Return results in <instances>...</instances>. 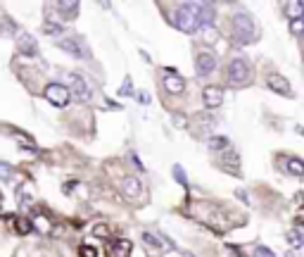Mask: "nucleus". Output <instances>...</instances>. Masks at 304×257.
Returning a JSON list of instances; mask_svg holds the SVG:
<instances>
[{
  "instance_id": "nucleus-1",
  "label": "nucleus",
  "mask_w": 304,
  "mask_h": 257,
  "mask_svg": "<svg viewBox=\"0 0 304 257\" xmlns=\"http://www.w3.org/2000/svg\"><path fill=\"white\" fill-rule=\"evenodd\" d=\"M169 19L183 34H195L197 29H202V24H200V2H181V5L174 7Z\"/></svg>"
},
{
  "instance_id": "nucleus-12",
  "label": "nucleus",
  "mask_w": 304,
  "mask_h": 257,
  "mask_svg": "<svg viewBox=\"0 0 304 257\" xmlns=\"http://www.w3.org/2000/svg\"><path fill=\"white\" fill-rule=\"evenodd\" d=\"M219 165L223 167L226 171H231V174H240V160H238V155H235L233 150H226V152L221 155Z\"/></svg>"
},
{
  "instance_id": "nucleus-13",
  "label": "nucleus",
  "mask_w": 304,
  "mask_h": 257,
  "mask_svg": "<svg viewBox=\"0 0 304 257\" xmlns=\"http://www.w3.org/2000/svg\"><path fill=\"white\" fill-rule=\"evenodd\" d=\"M55 7H57V15L64 19H74L79 15V2H72V0H60Z\"/></svg>"
},
{
  "instance_id": "nucleus-11",
  "label": "nucleus",
  "mask_w": 304,
  "mask_h": 257,
  "mask_svg": "<svg viewBox=\"0 0 304 257\" xmlns=\"http://www.w3.org/2000/svg\"><path fill=\"white\" fill-rule=\"evenodd\" d=\"M60 48H62V50H67V53H69V55H74V57H81V60L90 57L88 48H86L83 43L74 41V38H64V41H60Z\"/></svg>"
},
{
  "instance_id": "nucleus-25",
  "label": "nucleus",
  "mask_w": 304,
  "mask_h": 257,
  "mask_svg": "<svg viewBox=\"0 0 304 257\" xmlns=\"http://www.w3.org/2000/svg\"><path fill=\"white\" fill-rule=\"evenodd\" d=\"M79 255L81 257H98V250H95L93 245H81V248H79Z\"/></svg>"
},
{
  "instance_id": "nucleus-9",
  "label": "nucleus",
  "mask_w": 304,
  "mask_h": 257,
  "mask_svg": "<svg viewBox=\"0 0 304 257\" xmlns=\"http://www.w3.org/2000/svg\"><path fill=\"white\" fill-rule=\"evenodd\" d=\"M195 69H197V76H209V74L216 69V57L212 53H200L195 57Z\"/></svg>"
},
{
  "instance_id": "nucleus-26",
  "label": "nucleus",
  "mask_w": 304,
  "mask_h": 257,
  "mask_svg": "<svg viewBox=\"0 0 304 257\" xmlns=\"http://www.w3.org/2000/svg\"><path fill=\"white\" fill-rule=\"evenodd\" d=\"M254 257H276V255H273V250H268L264 245H257L254 248Z\"/></svg>"
},
{
  "instance_id": "nucleus-8",
  "label": "nucleus",
  "mask_w": 304,
  "mask_h": 257,
  "mask_svg": "<svg viewBox=\"0 0 304 257\" xmlns=\"http://www.w3.org/2000/svg\"><path fill=\"white\" fill-rule=\"evenodd\" d=\"M162 86L166 88V93H171V95H181V93L185 91V79L179 76L174 69H169L166 76H164V81H162Z\"/></svg>"
},
{
  "instance_id": "nucleus-2",
  "label": "nucleus",
  "mask_w": 304,
  "mask_h": 257,
  "mask_svg": "<svg viewBox=\"0 0 304 257\" xmlns=\"http://www.w3.org/2000/svg\"><path fill=\"white\" fill-rule=\"evenodd\" d=\"M233 36L238 43H252V41H257V26H254V21H252L250 15H245V12H238V15H233Z\"/></svg>"
},
{
  "instance_id": "nucleus-19",
  "label": "nucleus",
  "mask_w": 304,
  "mask_h": 257,
  "mask_svg": "<svg viewBox=\"0 0 304 257\" xmlns=\"http://www.w3.org/2000/svg\"><path fill=\"white\" fill-rule=\"evenodd\" d=\"M131 248H133V245H131V240H114V253H117V257H126L128 255V253H131Z\"/></svg>"
},
{
  "instance_id": "nucleus-5",
  "label": "nucleus",
  "mask_w": 304,
  "mask_h": 257,
  "mask_svg": "<svg viewBox=\"0 0 304 257\" xmlns=\"http://www.w3.org/2000/svg\"><path fill=\"white\" fill-rule=\"evenodd\" d=\"M67 81H69V88L76 93V98H79L81 103H88L90 98H93V91H90L88 81L83 79V74L69 72V74H67Z\"/></svg>"
},
{
  "instance_id": "nucleus-17",
  "label": "nucleus",
  "mask_w": 304,
  "mask_h": 257,
  "mask_svg": "<svg viewBox=\"0 0 304 257\" xmlns=\"http://www.w3.org/2000/svg\"><path fill=\"white\" fill-rule=\"evenodd\" d=\"M216 12H214V5H207V2H200V24L202 26H212Z\"/></svg>"
},
{
  "instance_id": "nucleus-29",
  "label": "nucleus",
  "mask_w": 304,
  "mask_h": 257,
  "mask_svg": "<svg viewBox=\"0 0 304 257\" xmlns=\"http://www.w3.org/2000/svg\"><path fill=\"white\" fill-rule=\"evenodd\" d=\"M122 93H124V95H128V93H131V84H128V81L124 84V88H122Z\"/></svg>"
},
{
  "instance_id": "nucleus-31",
  "label": "nucleus",
  "mask_w": 304,
  "mask_h": 257,
  "mask_svg": "<svg viewBox=\"0 0 304 257\" xmlns=\"http://www.w3.org/2000/svg\"><path fill=\"white\" fill-rule=\"evenodd\" d=\"M302 133H304V128H302Z\"/></svg>"
},
{
  "instance_id": "nucleus-18",
  "label": "nucleus",
  "mask_w": 304,
  "mask_h": 257,
  "mask_svg": "<svg viewBox=\"0 0 304 257\" xmlns=\"http://www.w3.org/2000/svg\"><path fill=\"white\" fill-rule=\"evenodd\" d=\"M285 15L290 17V21H295V19H302L304 17V2H300V0H295V2H287V5H285Z\"/></svg>"
},
{
  "instance_id": "nucleus-23",
  "label": "nucleus",
  "mask_w": 304,
  "mask_h": 257,
  "mask_svg": "<svg viewBox=\"0 0 304 257\" xmlns=\"http://www.w3.org/2000/svg\"><path fill=\"white\" fill-rule=\"evenodd\" d=\"M174 176H176V181H179L183 188H188V179H185V171L181 169V165H176L174 167Z\"/></svg>"
},
{
  "instance_id": "nucleus-28",
  "label": "nucleus",
  "mask_w": 304,
  "mask_h": 257,
  "mask_svg": "<svg viewBox=\"0 0 304 257\" xmlns=\"http://www.w3.org/2000/svg\"><path fill=\"white\" fill-rule=\"evenodd\" d=\"M95 234H98V236H107V229H105V226H98Z\"/></svg>"
},
{
  "instance_id": "nucleus-4",
  "label": "nucleus",
  "mask_w": 304,
  "mask_h": 257,
  "mask_svg": "<svg viewBox=\"0 0 304 257\" xmlns=\"http://www.w3.org/2000/svg\"><path fill=\"white\" fill-rule=\"evenodd\" d=\"M45 98H48V103L55 105V107H67L69 105V100H72V93L67 86H62V84H48L45 86Z\"/></svg>"
},
{
  "instance_id": "nucleus-20",
  "label": "nucleus",
  "mask_w": 304,
  "mask_h": 257,
  "mask_svg": "<svg viewBox=\"0 0 304 257\" xmlns=\"http://www.w3.org/2000/svg\"><path fill=\"white\" fill-rule=\"evenodd\" d=\"M290 34H292V36H297V38H304V17L290 21Z\"/></svg>"
},
{
  "instance_id": "nucleus-21",
  "label": "nucleus",
  "mask_w": 304,
  "mask_h": 257,
  "mask_svg": "<svg viewBox=\"0 0 304 257\" xmlns=\"http://www.w3.org/2000/svg\"><path fill=\"white\" fill-rule=\"evenodd\" d=\"M43 31L48 34V36H60L64 29H62V24H55V21H45L43 24Z\"/></svg>"
},
{
  "instance_id": "nucleus-7",
  "label": "nucleus",
  "mask_w": 304,
  "mask_h": 257,
  "mask_svg": "<svg viewBox=\"0 0 304 257\" xmlns=\"http://www.w3.org/2000/svg\"><path fill=\"white\" fill-rule=\"evenodd\" d=\"M119 188H122V193H124L128 200L143 198V184H141V179H136V176H124Z\"/></svg>"
},
{
  "instance_id": "nucleus-10",
  "label": "nucleus",
  "mask_w": 304,
  "mask_h": 257,
  "mask_svg": "<svg viewBox=\"0 0 304 257\" xmlns=\"http://www.w3.org/2000/svg\"><path fill=\"white\" fill-rule=\"evenodd\" d=\"M266 86L271 88V91L285 95V98H292V91H290V81H287L285 76H281V74H268V76H266Z\"/></svg>"
},
{
  "instance_id": "nucleus-16",
  "label": "nucleus",
  "mask_w": 304,
  "mask_h": 257,
  "mask_svg": "<svg viewBox=\"0 0 304 257\" xmlns=\"http://www.w3.org/2000/svg\"><path fill=\"white\" fill-rule=\"evenodd\" d=\"M285 171L287 174H292V176H297V179H302L304 176V160H300V157H287Z\"/></svg>"
},
{
  "instance_id": "nucleus-15",
  "label": "nucleus",
  "mask_w": 304,
  "mask_h": 257,
  "mask_svg": "<svg viewBox=\"0 0 304 257\" xmlns=\"http://www.w3.org/2000/svg\"><path fill=\"white\" fill-rule=\"evenodd\" d=\"M207 148H209L212 152H226V150H231V141H228L226 136H212V138L207 141Z\"/></svg>"
},
{
  "instance_id": "nucleus-3",
  "label": "nucleus",
  "mask_w": 304,
  "mask_h": 257,
  "mask_svg": "<svg viewBox=\"0 0 304 257\" xmlns=\"http://www.w3.org/2000/svg\"><path fill=\"white\" fill-rule=\"evenodd\" d=\"M250 64L243 60V57H233L228 62V69H226V79L231 86H243L250 81Z\"/></svg>"
},
{
  "instance_id": "nucleus-14",
  "label": "nucleus",
  "mask_w": 304,
  "mask_h": 257,
  "mask_svg": "<svg viewBox=\"0 0 304 257\" xmlns=\"http://www.w3.org/2000/svg\"><path fill=\"white\" fill-rule=\"evenodd\" d=\"M19 53L21 55H36V50H38V45H36V41H34V36H29V34H19Z\"/></svg>"
},
{
  "instance_id": "nucleus-24",
  "label": "nucleus",
  "mask_w": 304,
  "mask_h": 257,
  "mask_svg": "<svg viewBox=\"0 0 304 257\" xmlns=\"http://www.w3.org/2000/svg\"><path fill=\"white\" fill-rule=\"evenodd\" d=\"M0 179H2V181H10V179H12V167L7 165V162H0Z\"/></svg>"
},
{
  "instance_id": "nucleus-6",
  "label": "nucleus",
  "mask_w": 304,
  "mask_h": 257,
  "mask_svg": "<svg viewBox=\"0 0 304 257\" xmlns=\"http://www.w3.org/2000/svg\"><path fill=\"white\" fill-rule=\"evenodd\" d=\"M202 103L207 110H216L223 105V88L219 86H204L202 88Z\"/></svg>"
},
{
  "instance_id": "nucleus-30",
  "label": "nucleus",
  "mask_w": 304,
  "mask_h": 257,
  "mask_svg": "<svg viewBox=\"0 0 304 257\" xmlns=\"http://www.w3.org/2000/svg\"><path fill=\"white\" fill-rule=\"evenodd\" d=\"M302 62H304V50H302Z\"/></svg>"
},
{
  "instance_id": "nucleus-27",
  "label": "nucleus",
  "mask_w": 304,
  "mask_h": 257,
  "mask_svg": "<svg viewBox=\"0 0 304 257\" xmlns=\"http://www.w3.org/2000/svg\"><path fill=\"white\" fill-rule=\"evenodd\" d=\"M290 243H295V248H300V245H302V236H300V231L290 234Z\"/></svg>"
},
{
  "instance_id": "nucleus-22",
  "label": "nucleus",
  "mask_w": 304,
  "mask_h": 257,
  "mask_svg": "<svg viewBox=\"0 0 304 257\" xmlns=\"http://www.w3.org/2000/svg\"><path fill=\"white\" fill-rule=\"evenodd\" d=\"M15 226H17L19 234H24V236H26V234H31V229H34L29 219H17V224H15Z\"/></svg>"
}]
</instances>
